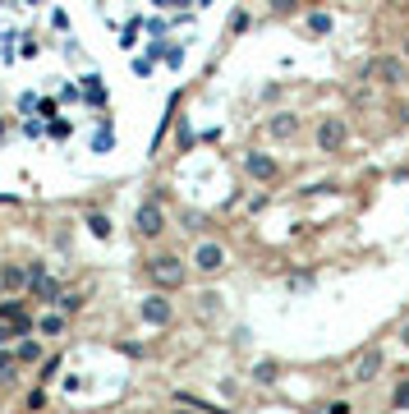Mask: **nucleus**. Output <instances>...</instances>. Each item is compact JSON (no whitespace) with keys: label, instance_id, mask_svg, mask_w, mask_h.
Segmentation results:
<instances>
[{"label":"nucleus","instance_id":"nucleus-17","mask_svg":"<svg viewBox=\"0 0 409 414\" xmlns=\"http://www.w3.org/2000/svg\"><path fill=\"white\" fill-rule=\"evenodd\" d=\"M308 32H331V14H308Z\"/></svg>","mask_w":409,"mask_h":414},{"label":"nucleus","instance_id":"nucleus-12","mask_svg":"<svg viewBox=\"0 0 409 414\" xmlns=\"http://www.w3.org/2000/svg\"><path fill=\"white\" fill-rule=\"evenodd\" d=\"M83 92H88V102H92V106H102V102H106V92H102V78H97V74L83 78Z\"/></svg>","mask_w":409,"mask_h":414},{"label":"nucleus","instance_id":"nucleus-23","mask_svg":"<svg viewBox=\"0 0 409 414\" xmlns=\"http://www.w3.org/2000/svg\"><path fill=\"white\" fill-rule=\"evenodd\" d=\"M19 364V354H0V373H5V368H14Z\"/></svg>","mask_w":409,"mask_h":414},{"label":"nucleus","instance_id":"nucleus-18","mask_svg":"<svg viewBox=\"0 0 409 414\" xmlns=\"http://www.w3.org/2000/svg\"><path fill=\"white\" fill-rule=\"evenodd\" d=\"M253 378H258L262 387H272L276 382V364H258V368H253Z\"/></svg>","mask_w":409,"mask_h":414},{"label":"nucleus","instance_id":"nucleus-29","mask_svg":"<svg viewBox=\"0 0 409 414\" xmlns=\"http://www.w3.org/2000/svg\"><path fill=\"white\" fill-rule=\"evenodd\" d=\"M202 5H207V0H202Z\"/></svg>","mask_w":409,"mask_h":414},{"label":"nucleus","instance_id":"nucleus-4","mask_svg":"<svg viewBox=\"0 0 409 414\" xmlns=\"http://www.w3.org/2000/svg\"><path fill=\"white\" fill-rule=\"evenodd\" d=\"M194 267H198V272H221V267H226V249H221V244H198Z\"/></svg>","mask_w":409,"mask_h":414},{"label":"nucleus","instance_id":"nucleus-27","mask_svg":"<svg viewBox=\"0 0 409 414\" xmlns=\"http://www.w3.org/2000/svg\"><path fill=\"white\" fill-rule=\"evenodd\" d=\"M405 56H409V42H405Z\"/></svg>","mask_w":409,"mask_h":414},{"label":"nucleus","instance_id":"nucleus-20","mask_svg":"<svg viewBox=\"0 0 409 414\" xmlns=\"http://www.w3.org/2000/svg\"><path fill=\"white\" fill-rule=\"evenodd\" d=\"M395 410H409V382H400V387H395Z\"/></svg>","mask_w":409,"mask_h":414},{"label":"nucleus","instance_id":"nucleus-21","mask_svg":"<svg viewBox=\"0 0 409 414\" xmlns=\"http://www.w3.org/2000/svg\"><path fill=\"white\" fill-rule=\"evenodd\" d=\"M230 32H248V14H244V10H235V19H230Z\"/></svg>","mask_w":409,"mask_h":414},{"label":"nucleus","instance_id":"nucleus-11","mask_svg":"<svg viewBox=\"0 0 409 414\" xmlns=\"http://www.w3.org/2000/svg\"><path fill=\"white\" fill-rule=\"evenodd\" d=\"M56 308H60V313H78V308H83V295H69V290H56Z\"/></svg>","mask_w":409,"mask_h":414},{"label":"nucleus","instance_id":"nucleus-7","mask_svg":"<svg viewBox=\"0 0 409 414\" xmlns=\"http://www.w3.org/2000/svg\"><path fill=\"white\" fill-rule=\"evenodd\" d=\"M244 166H248V175L262 180V184L276 180V161H272V157H262V152H248V157H244Z\"/></svg>","mask_w":409,"mask_h":414},{"label":"nucleus","instance_id":"nucleus-8","mask_svg":"<svg viewBox=\"0 0 409 414\" xmlns=\"http://www.w3.org/2000/svg\"><path fill=\"white\" fill-rule=\"evenodd\" d=\"M377 368H382V354L377 350H368L359 364H354V373H349V382H373L377 378Z\"/></svg>","mask_w":409,"mask_h":414},{"label":"nucleus","instance_id":"nucleus-28","mask_svg":"<svg viewBox=\"0 0 409 414\" xmlns=\"http://www.w3.org/2000/svg\"><path fill=\"white\" fill-rule=\"evenodd\" d=\"M405 345H409V332H405Z\"/></svg>","mask_w":409,"mask_h":414},{"label":"nucleus","instance_id":"nucleus-15","mask_svg":"<svg viewBox=\"0 0 409 414\" xmlns=\"http://www.w3.org/2000/svg\"><path fill=\"white\" fill-rule=\"evenodd\" d=\"M14 354H19V364H37V359H42V345H37V341H23Z\"/></svg>","mask_w":409,"mask_h":414},{"label":"nucleus","instance_id":"nucleus-16","mask_svg":"<svg viewBox=\"0 0 409 414\" xmlns=\"http://www.w3.org/2000/svg\"><path fill=\"white\" fill-rule=\"evenodd\" d=\"M0 281H5V286H28V272H23V267H5Z\"/></svg>","mask_w":409,"mask_h":414},{"label":"nucleus","instance_id":"nucleus-14","mask_svg":"<svg viewBox=\"0 0 409 414\" xmlns=\"http://www.w3.org/2000/svg\"><path fill=\"white\" fill-rule=\"evenodd\" d=\"M37 332H46V336H60V332H65V318H60V313H46V318L37 322Z\"/></svg>","mask_w":409,"mask_h":414},{"label":"nucleus","instance_id":"nucleus-6","mask_svg":"<svg viewBox=\"0 0 409 414\" xmlns=\"http://www.w3.org/2000/svg\"><path fill=\"white\" fill-rule=\"evenodd\" d=\"M340 143H345V124H340V120H322L318 124V148H322V152H336Z\"/></svg>","mask_w":409,"mask_h":414},{"label":"nucleus","instance_id":"nucleus-10","mask_svg":"<svg viewBox=\"0 0 409 414\" xmlns=\"http://www.w3.org/2000/svg\"><path fill=\"white\" fill-rule=\"evenodd\" d=\"M88 230L97 235V240H110V230H115V226H110V216H102V212H88Z\"/></svg>","mask_w":409,"mask_h":414},{"label":"nucleus","instance_id":"nucleus-25","mask_svg":"<svg viewBox=\"0 0 409 414\" xmlns=\"http://www.w3.org/2000/svg\"><path fill=\"white\" fill-rule=\"evenodd\" d=\"M10 327H14V322H10ZM10 327H5V322H0V345H5V341L14 336V332H10Z\"/></svg>","mask_w":409,"mask_h":414},{"label":"nucleus","instance_id":"nucleus-19","mask_svg":"<svg viewBox=\"0 0 409 414\" xmlns=\"http://www.w3.org/2000/svg\"><path fill=\"white\" fill-rule=\"evenodd\" d=\"M115 148V138H110V129H102V134L92 138V152H110Z\"/></svg>","mask_w":409,"mask_h":414},{"label":"nucleus","instance_id":"nucleus-1","mask_svg":"<svg viewBox=\"0 0 409 414\" xmlns=\"http://www.w3.org/2000/svg\"><path fill=\"white\" fill-rule=\"evenodd\" d=\"M148 276L156 281V286H166V290H180V286H184V262L170 258V253H166V258H152L148 262Z\"/></svg>","mask_w":409,"mask_h":414},{"label":"nucleus","instance_id":"nucleus-24","mask_svg":"<svg viewBox=\"0 0 409 414\" xmlns=\"http://www.w3.org/2000/svg\"><path fill=\"white\" fill-rule=\"evenodd\" d=\"M272 10H281V14H285V10H294V0H272Z\"/></svg>","mask_w":409,"mask_h":414},{"label":"nucleus","instance_id":"nucleus-22","mask_svg":"<svg viewBox=\"0 0 409 414\" xmlns=\"http://www.w3.org/2000/svg\"><path fill=\"white\" fill-rule=\"evenodd\" d=\"M166 60L175 65V69H180V65H184V51H180V46H166Z\"/></svg>","mask_w":409,"mask_h":414},{"label":"nucleus","instance_id":"nucleus-2","mask_svg":"<svg viewBox=\"0 0 409 414\" xmlns=\"http://www.w3.org/2000/svg\"><path fill=\"white\" fill-rule=\"evenodd\" d=\"M134 230H138V240H156L161 230H166V221H161V207L156 203H143L134 212Z\"/></svg>","mask_w":409,"mask_h":414},{"label":"nucleus","instance_id":"nucleus-5","mask_svg":"<svg viewBox=\"0 0 409 414\" xmlns=\"http://www.w3.org/2000/svg\"><path fill=\"white\" fill-rule=\"evenodd\" d=\"M28 290H32V295H42V299H56V290H60V286L46 276L42 262H32V267H28Z\"/></svg>","mask_w":409,"mask_h":414},{"label":"nucleus","instance_id":"nucleus-13","mask_svg":"<svg viewBox=\"0 0 409 414\" xmlns=\"http://www.w3.org/2000/svg\"><path fill=\"white\" fill-rule=\"evenodd\" d=\"M294 129H299V120H294V115H276V120H272V134L276 138H290Z\"/></svg>","mask_w":409,"mask_h":414},{"label":"nucleus","instance_id":"nucleus-3","mask_svg":"<svg viewBox=\"0 0 409 414\" xmlns=\"http://www.w3.org/2000/svg\"><path fill=\"white\" fill-rule=\"evenodd\" d=\"M138 313H143V322H152V327H166V322L175 318L170 299H161V295H148V299L138 304Z\"/></svg>","mask_w":409,"mask_h":414},{"label":"nucleus","instance_id":"nucleus-26","mask_svg":"<svg viewBox=\"0 0 409 414\" xmlns=\"http://www.w3.org/2000/svg\"><path fill=\"white\" fill-rule=\"evenodd\" d=\"M161 10H175V5H189V0H156Z\"/></svg>","mask_w":409,"mask_h":414},{"label":"nucleus","instance_id":"nucleus-9","mask_svg":"<svg viewBox=\"0 0 409 414\" xmlns=\"http://www.w3.org/2000/svg\"><path fill=\"white\" fill-rule=\"evenodd\" d=\"M368 74H377L382 83H400V60H395V56H382V60L373 65Z\"/></svg>","mask_w":409,"mask_h":414}]
</instances>
